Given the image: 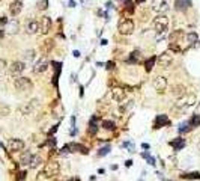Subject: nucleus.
I'll return each instance as SVG.
<instances>
[{
    "instance_id": "obj_45",
    "label": "nucleus",
    "mask_w": 200,
    "mask_h": 181,
    "mask_svg": "<svg viewBox=\"0 0 200 181\" xmlns=\"http://www.w3.org/2000/svg\"><path fill=\"white\" fill-rule=\"evenodd\" d=\"M119 2H121L122 5H125V6H128V5L131 3V0H119Z\"/></svg>"
},
{
    "instance_id": "obj_27",
    "label": "nucleus",
    "mask_w": 200,
    "mask_h": 181,
    "mask_svg": "<svg viewBox=\"0 0 200 181\" xmlns=\"http://www.w3.org/2000/svg\"><path fill=\"white\" fill-rule=\"evenodd\" d=\"M173 95H176V97H182V95H185V91H184V86H173Z\"/></svg>"
},
{
    "instance_id": "obj_51",
    "label": "nucleus",
    "mask_w": 200,
    "mask_h": 181,
    "mask_svg": "<svg viewBox=\"0 0 200 181\" xmlns=\"http://www.w3.org/2000/svg\"><path fill=\"white\" fill-rule=\"evenodd\" d=\"M69 6H71V8L75 6V2H74V0H69Z\"/></svg>"
},
{
    "instance_id": "obj_30",
    "label": "nucleus",
    "mask_w": 200,
    "mask_h": 181,
    "mask_svg": "<svg viewBox=\"0 0 200 181\" xmlns=\"http://www.w3.org/2000/svg\"><path fill=\"white\" fill-rule=\"evenodd\" d=\"M41 48H42V53H45V54H47V53L53 48V41H51V39L45 41V44H42V47H41Z\"/></svg>"
},
{
    "instance_id": "obj_42",
    "label": "nucleus",
    "mask_w": 200,
    "mask_h": 181,
    "mask_svg": "<svg viewBox=\"0 0 200 181\" xmlns=\"http://www.w3.org/2000/svg\"><path fill=\"white\" fill-rule=\"evenodd\" d=\"M24 178H26V172H24V170L18 172V175H17V179H18V181H23Z\"/></svg>"
},
{
    "instance_id": "obj_10",
    "label": "nucleus",
    "mask_w": 200,
    "mask_h": 181,
    "mask_svg": "<svg viewBox=\"0 0 200 181\" xmlns=\"http://www.w3.org/2000/svg\"><path fill=\"white\" fill-rule=\"evenodd\" d=\"M47 68H48V60H47V57H42L33 65V72L35 74H41V72H45Z\"/></svg>"
},
{
    "instance_id": "obj_13",
    "label": "nucleus",
    "mask_w": 200,
    "mask_h": 181,
    "mask_svg": "<svg viewBox=\"0 0 200 181\" xmlns=\"http://www.w3.org/2000/svg\"><path fill=\"white\" fill-rule=\"evenodd\" d=\"M21 9H23V2L21 0H14V2L9 5V14L12 17H17L21 12Z\"/></svg>"
},
{
    "instance_id": "obj_17",
    "label": "nucleus",
    "mask_w": 200,
    "mask_h": 181,
    "mask_svg": "<svg viewBox=\"0 0 200 181\" xmlns=\"http://www.w3.org/2000/svg\"><path fill=\"white\" fill-rule=\"evenodd\" d=\"M185 145H187V142H185V139H182V137H176L175 140L170 142V146H172L175 151H181V149H184Z\"/></svg>"
},
{
    "instance_id": "obj_38",
    "label": "nucleus",
    "mask_w": 200,
    "mask_h": 181,
    "mask_svg": "<svg viewBox=\"0 0 200 181\" xmlns=\"http://www.w3.org/2000/svg\"><path fill=\"white\" fill-rule=\"evenodd\" d=\"M122 146H124V148H128L130 152H134V143H133V142H124Z\"/></svg>"
},
{
    "instance_id": "obj_1",
    "label": "nucleus",
    "mask_w": 200,
    "mask_h": 181,
    "mask_svg": "<svg viewBox=\"0 0 200 181\" xmlns=\"http://www.w3.org/2000/svg\"><path fill=\"white\" fill-rule=\"evenodd\" d=\"M59 170H60V164L57 163V161H50V163H47L45 164V167L41 170V178L44 176V178H51V176H56L57 173H59Z\"/></svg>"
},
{
    "instance_id": "obj_8",
    "label": "nucleus",
    "mask_w": 200,
    "mask_h": 181,
    "mask_svg": "<svg viewBox=\"0 0 200 181\" xmlns=\"http://www.w3.org/2000/svg\"><path fill=\"white\" fill-rule=\"evenodd\" d=\"M154 87H155L157 92L163 94L164 91H166V87H167V78H166V77H163V75L157 77V78L154 80Z\"/></svg>"
},
{
    "instance_id": "obj_11",
    "label": "nucleus",
    "mask_w": 200,
    "mask_h": 181,
    "mask_svg": "<svg viewBox=\"0 0 200 181\" xmlns=\"http://www.w3.org/2000/svg\"><path fill=\"white\" fill-rule=\"evenodd\" d=\"M125 97H127V92H125L122 87H113V89H112V98H113L116 103L124 101Z\"/></svg>"
},
{
    "instance_id": "obj_18",
    "label": "nucleus",
    "mask_w": 200,
    "mask_h": 181,
    "mask_svg": "<svg viewBox=\"0 0 200 181\" xmlns=\"http://www.w3.org/2000/svg\"><path fill=\"white\" fill-rule=\"evenodd\" d=\"M26 32L27 33H36V32H39V23L38 21H35V20H30L27 24H26Z\"/></svg>"
},
{
    "instance_id": "obj_43",
    "label": "nucleus",
    "mask_w": 200,
    "mask_h": 181,
    "mask_svg": "<svg viewBox=\"0 0 200 181\" xmlns=\"http://www.w3.org/2000/svg\"><path fill=\"white\" fill-rule=\"evenodd\" d=\"M170 48H172V50H175V51H181V48H179V45H178V44H173V42L170 44Z\"/></svg>"
},
{
    "instance_id": "obj_35",
    "label": "nucleus",
    "mask_w": 200,
    "mask_h": 181,
    "mask_svg": "<svg viewBox=\"0 0 200 181\" xmlns=\"http://www.w3.org/2000/svg\"><path fill=\"white\" fill-rule=\"evenodd\" d=\"M154 63H155V57H149V59L146 60V63H145L146 71H151V69H152V66H154Z\"/></svg>"
},
{
    "instance_id": "obj_34",
    "label": "nucleus",
    "mask_w": 200,
    "mask_h": 181,
    "mask_svg": "<svg viewBox=\"0 0 200 181\" xmlns=\"http://www.w3.org/2000/svg\"><path fill=\"white\" fill-rule=\"evenodd\" d=\"M139 57H140V53H139V51H133L131 56L128 57V62H130V63H136Z\"/></svg>"
},
{
    "instance_id": "obj_31",
    "label": "nucleus",
    "mask_w": 200,
    "mask_h": 181,
    "mask_svg": "<svg viewBox=\"0 0 200 181\" xmlns=\"http://www.w3.org/2000/svg\"><path fill=\"white\" fill-rule=\"evenodd\" d=\"M142 157H143V158H146V160H148V163H149L151 166H155V164H157V163H155V158H154V157H152L148 151H146V152H142Z\"/></svg>"
},
{
    "instance_id": "obj_41",
    "label": "nucleus",
    "mask_w": 200,
    "mask_h": 181,
    "mask_svg": "<svg viewBox=\"0 0 200 181\" xmlns=\"http://www.w3.org/2000/svg\"><path fill=\"white\" fill-rule=\"evenodd\" d=\"M57 128H59V122H57L56 125H53V128H51V130L48 131V136H53V134H54V133L57 131Z\"/></svg>"
},
{
    "instance_id": "obj_29",
    "label": "nucleus",
    "mask_w": 200,
    "mask_h": 181,
    "mask_svg": "<svg viewBox=\"0 0 200 181\" xmlns=\"http://www.w3.org/2000/svg\"><path fill=\"white\" fill-rule=\"evenodd\" d=\"M41 163H42V157H41V155H33L29 166H30V167H36V166H39Z\"/></svg>"
},
{
    "instance_id": "obj_24",
    "label": "nucleus",
    "mask_w": 200,
    "mask_h": 181,
    "mask_svg": "<svg viewBox=\"0 0 200 181\" xmlns=\"http://www.w3.org/2000/svg\"><path fill=\"white\" fill-rule=\"evenodd\" d=\"M190 125H191V128H194V127H199L200 125V115L199 113H196V115H193L191 118H190Z\"/></svg>"
},
{
    "instance_id": "obj_32",
    "label": "nucleus",
    "mask_w": 200,
    "mask_h": 181,
    "mask_svg": "<svg viewBox=\"0 0 200 181\" xmlns=\"http://www.w3.org/2000/svg\"><path fill=\"white\" fill-rule=\"evenodd\" d=\"M110 149H112V146H110V145H106V146H103V148H99L98 155H99V157H104V155H107V154L110 152Z\"/></svg>"
},
{
    "instance_id": "obj_19",
    "label": "nucleus",
    "mask_w": 200,
    "mask_h": 181,
    "mask_svg": "<svg viewBox=\"0 0 200 181\" xmlns=\"http://www.w3.org/2000/svg\"><path fill=\"white\" fill-rule=\"evenodd\" d=\"M175 6H176L178 11H185L191 6V0H176Z\"/></svg>"
},
{
    "instance_id": "obj_7",
    "label": "nucleus",
    "mask_w": 200,
    "mask_h": 181,
    "mask_svg": "<svg viewBox=\"0 0 200 181\" xmlns=\"http://www.w3.org/2000/svg\"><path fill=\"white\" fill-rule=\"evenodd\" d=\"M24 148V142L21 139H9L8 140V149L11 152H20Z\"/></svg>"
},
{
    "instance_id": "obj_40",
    "label": "nucleus",
    "mask_w": 200,
    "mask_h": 181,
    "mask_svg": "<svg viewBox=\"0 0 200 181\" xmlns=\"http://www.w3.org/2000/svg\"><path fill=\"white\" fill-rule=\"evenodd\" d=\"M8 23H9V20H8L5 15H3V17H0V26H6Z\"/></svg>"
},
{
    "instance_id": "obj_53",
    "label": "nucleus",
    "mask_w": 200,
    "mask_h": 181,
    "mask_svg": "<svg viewBox=\"0 0 200 181\" xmlns=\"http://www.w3.org/2000/svg\"><path fill=\"white\" fill-rule=\"evenodd\" d=\"M104 172H106V170H104L103 167H99V169H98V173H104Z\"/></svg>"
},
{
    "instance_id": "obj_55",
    "label": "nucleus",
    "mask_w": 200,
    "mask_h": 181,
    "mask_svg": "<svg viewBox=\"0 0 200 181\" xmlns=\"http://www.w3.org/2000/svg\"><path fill=\"white\" fill-rule=\"evenodd\" d=\"M68 181H80V178H77V176H75V178H71V179H68Z\"/></svg>"
},
{
    "instance_id": "obj_52",
    "label": "nucleus",
    "mask_w": 200,
    "mask_h": 181,
    "mask_svg": "<svg viewBox=\"0 0 200 181\" xmlns=\"http://www.w3.org/2000/svg\"><path fill=\"white\" fill-rule=\"evenodd\" d=\"M109 42H107V39H101V45H107Z\"/></svg>"
},
{
    "instance_id": "obj_56",
    "label": "nucleus",
    "mask_w": 200,
    "mask_h": 181,
    "mask_svg": "<svg viewBox=\"0 0 200 181\" xmlns=\"http://www.w3.org/2000/svg\"><path fill=\"white\" fill-rule=\"evenodd\" d=\"M3 36H5V32H3V30H0V38H3Z\"/></svg>"
},
{
    "instance_id": "obj_4",
    "label": "nucleus",
    "mask_w": 200,
    "mask_h": 181,
    "mask_svg": "<svg viewBox=\"0 0 200 181\" xmlns=\"http://www.w3.org/2000/svg\"><path fill=\"white\" fill-rule=\"evenodd\" d=\"M197 101V97L194 94H185L176 101V107H190Z\"/></svg>"
},
{
    "instance_id": "obj_15",
    "label": "nucleus",
    "mask_w": 200,
    "mask_h": 181,
    "mask_svg": "<svg viewBox=\"0 0 200 181\" xmlns=\"http://www.w3.org/2000/svg\"><path fill=\"white\" fill-rule=\"evenodd\" d=\"M36 106H38V100H32V101L26 103L24 106H21V107H20V112H21L23 115H30V113L35 110Z\"/></svg>"
},
{
    "instance_id": "obj_39",
    "label": "nucleus",
    "mask_w": 200,
    "mask_h": 181,
    "mask_svg": "<svg viewBox=\"0 0 200 181\" xmlns=\"http://www.w3.org/2000/svg\"><path fill=\"white\" fill-rule=\"evenodd\" d=\"M5 68H6V60L5 59H0V74L5 71Z\"/></svg>"
},
{
    "instance_id": "obj_46",
    "label": "nucleus",
    "mask_w": 200,
    "mask_h": 181,
    "mask_svg": "<svg viewBox=\"0 0 200 181\" xmlns=\"http://www.w3.org/2000/svg\"><path fill=\"white\" fill-rule=\"evenodd\" d=\"M125 166H127V167H131V166H133V160H127V161H125Z\"/></svg>"
},
{
    "instance_id": "obj_5",
    "label": "nucleus",
    "mask_w": 200,
    "mask_h": 181,
    "mask_svg": "<svg viewBox=\"0 0 200 181\" xmlns=\"http://www.w3.org/2000/svg\"><path fill=\"white\" fill-rule=\"evenodd\" d=\"M118 30H119L121 35H131L134 32V23L131 20H128V18L122 20L119 23V26H118Z\"/></svg>"
},
{
    "instance_id": "obj_6",
    "label": "nucleus",
    "mask_w": 200,
    "mask_h": 181,
    "mask_svg": "<svg viewBox=\"0 0 200 181\" xmlns=\"http://www.w3.org/2000/svg\"><path fill=\"white\" fill-rule=\"evenodd\" d=\"M24 69H26L24 62L15 60V62H12V63H11V66H9V74H11V75H14V77H18V75H20Z\"/></svg>"
},
{
    "instance_id": "obj_2",
    "label": "nucleus",
    "mask_w": 200,
    "mask_h": 181,
    "mask_svg": "<svg viewBox=\"0 0 200 181\" xmlns=\"http://www.w3.org/2000/svg\"><path fill=\"white\" fill-rule=\"evenodd\" d=\"M154 27H155L157 33H164L167 30V27H169V18H167V15L160 14L158 17H155L154 18Z\"/></svg>"
},
{
    "instance_id": "obj_12",
    "label": "nucleus",
    "mask_w": 200,
    "mask_h": 181,
    "mask_svg": "<svg viewBox=\"0 0 200 181\" xmlns=\"http://www.w3.org/2000/svg\"><path fill=\"white\" fill-rule=\"evenodd\" d=\"M51 30V18L50 17H42L39 21V32L41 33H48Z\"/></svg>"
},
{
    "instance_id": "obj_58",
    "label": "nucleus",
    "mask_w": 200,
    "mask_h": 181,
    "mask_svg": "<svg viewBox=\"0 0 200 181\" xmlns=\"http://www.w3.org/2000/svg\"><path fill=\"white\" fill-rule=\"evenodd\" d=\"M164 181H170V179H164Z\"/></svg>"
},
{
    "instance_id": "obj_23",
    "label": "nucleus",
    "mask_w": 200,
    "mask_h": 181,
    "mask_svg": "<svg viewBox=\"0 0 200 181\" xmlns=\"http://www.w3.org/2000/svg\"><path fill=\"white\" fill-rule=\"evenodd\" d=\"M184 179H200V172H185L182 173Z\"/></svg>"
},
{
    "instance_id": "obj_33",
    "label": "nucleus",
    "mask_w": 200,
    "mask_h": 181,
    "mask_svg": "<svg viewBox=\"0 0 200 181\" xmlns=\"http://www.w3.org/2000/svg\"><path fill=\"white\" fill-rule=\"evenodd\" d=\"M181 36H182V30H176V32H173L170 35V41L175 42V39H176V44H178V41L181 39Z\"/></svg>"
},
{
    "instance_id": "obj_20",
    "label": "nucleus",
    "mask_w": 200,
    "mask_h": 181,
    "mask_svg": "<svg viewBox=\"0 0 200 181\" xmlns=\"http://www.w3.org/2000/svg\"><path fill=\"white\" fill-rule=\"evenodd\" d=\"M32 157H33V154H32L30 151H24V152L21 154V157H20V161H21V164H24V166L30 164V161H32Z\"/></svg>"
},
{
    "instance_id": "obj_28",
    "label": "nucleus",
    "mask_w": 200,
    "mask_h": 181,
    "mask_svg": "<svg viewBox=\"0 0 200 181\" xmlns=\"http://www.w3.org/2000/svg\"><path fill=\"white\" fill-rule=\"evenodd\" d=\"M96 130H98V127H96V116H93V118L90 119V122H89V133L95 134Z\"/></svg>"
},
{
    "instance_id": "obj_21",
    "label": "nucleus",
    "mask_w": 200,
    "mask_h": 181,
    "mask_svg": "<svg viewBox=\"0 0 200 181\" xmlns=\"http://www.w3.org/2000/svg\"><path fill=\"white\" fill-rule=\"evenodd\" d=\"M169 9V5H167V2L166 0H160V2L154 6V11H157V12H160V14H163V12H166Z\"/></svg>"
},
{
    "instance_id": "obj_9",
    "label": "nucleus",
    "mask_w": 200,
    "mask_h": 181,
    "mask_svg": "<svg viewBox=\"0 0 200 181\" xmlns=\"http://www.w3.org/2000/svg\"><path fill=\"white\" fill-rule=\"evenodd\" d=\"M158 65L160 66H163V68H169L170 65H172V62H173V57H172V54L170 53H161L160 56H158Z\"/></svg>"
},
{
    "instance_id": "obj_54",
    "label": "nucleus",
    "mask_w": 200,
    "mask_h": 181,
    "mask_svg": "<svg viewBox=\"0 0 200 181\" xmlns=\"http://www.w3.org/2000/svg\"><path fill=\"white\" fill-rule=\"evenodd\" d=\"M142 146H143V148H145V149H149V145H148V143H143V145H142Z\"/></svg>"
},
{
    "instance_id": "obj_59",
    "label": "nucleus",
    "mask_w": 200,
    "mask_h": 181,
    "mask_svg": "<svg viewBox=\"0 0 200 181\" xmlns=\"http://www.w3.org/2000/svg\"><path fill=\"white\" fill-rule=\"evenodd\" d=\"M199 149H200V143H199Z\"/></svg>"
},
{
    "instance_id": "obj_3",
    "label": "nucleus",
    "mask_w": 200,
    "mask_h": 181,
    "mask_svg": "<svg viewBox=\"0 0 200 181\" xmlns=\"http://www.w3.org/2000/svg\"><path fill=\"white\" fill-rule=\"evenodd\" d=\"M14 86H15L17 91H21V92H27V91H30V89L33 87V83H32L30 78H27V77H18V78H15Z\"/></svg>"
},
{
    "instance_id": "obj_47",
    "label": "nucleus",
    "mask_w": 200,
    "mask_h": 181,
    "mask_svg": "<svg viewBox=\"0 0 200 181\" xmlns=\"http://www.w3.org/2000/svg\"><path fill=\"white\" fill-rule=\"evenodd\" d=\"M72 54H74V57H80V56H81L78 50H74V53H72Z\"/></svg>"
},
{
    "instance_id": "obj_48",
    "label": "nucleus",
    "mask_w": 200,
    "mask_h": 181,
    "mask_svg": "<svg viewBox=\"0 0 200 181\" xmlns=\"http://www.w3.org/2000/svg\"><path fill=\"white\" fill-rule=\"evenodd\" d=\"M113 65H115L113 62H107V66H106V68H107V69H112V68H113Z\"/></svg>"
},
{
    "instance_id": "obj_36",
    "label": "nucleus",
    "mask_w": 200,
    "mask_h": 181,
    "mask_svg": "<svg viewBox=\"0 0 200 181\" xmlns=\"http://www.w3.org/2000/svg\"><path fill=\"white\" fill-rule=\"evenodd\" d=\"M36 6H38L39 9H47V8H48V0H38Z\"/></svg>"
},
{
    "instance_id": "obj_44",
    "label": "nucleus",
    "mask_w": 200,
    "mask_h": 181,
    "mask_svg": "<svg viewBox=\"0 0 200 181\" xmlns=\"http://www.w3.org/2000/svg\"><path fill=\"white\" fill-rule=\"evenodd\" d=\"M47 145H50V146H53V145H56V139H54V137H50V139L47 140Z\"/></svg>"
},
{
    "instance_id": "obj_25",
    "label": "nucleus",
    "mask_w": 200,
    "mask_h": 181,
    "mask_svg": "<svg viewBox=\"0 0 200 181\" xmlns=\"http://www.w3.org/2000/svg\"><path fill=\"white\" fill-rule=\"evenodd\" d=\"M103 128H106V130H115L116 128V124L112 119H104L103 121Z\"/></svg>"
},
{
    "instance_id": "obj_16",
    "label": "nucleus",
    "mask_w": 200,
    "mask_h": 181,
    "mask_svg": "<svg viewBox=\"0 0 200 181\" xmlns=\"http://www.w3.org/2000/svg\"><path fill=\"white\" fill-rule=\"evenodd\" d=\"M6 30H8V33H11V35H15L18 30H20V23H18V20H11L8 24H6Z\"/></svg>"
},
{
    "instance_id": "obj_26",
    "label": "nucleus",
    "mask_w": 200,
    "mask_h": 181,
    "mask_svg": "<svg viewBox=\"0 0 200 181\" xmlns=\"http://www.w3.org/2000/svg\"><path fill=\"white\" fill-rule=\"evenodd\" d=\"M191 130V125H190V122L188 121H184L179 127H178V131L182 134V133H187V131H190Z\"/></svg>"
},
{
    "instance_id": "obj_22",
    "label": "nucleus",
    "mask_w": 200,
    "mask_h": 181,
    "mask_svg": "<svg viewBox=\"0 0 200 181\" xmlns=\"http://www.w3.org/2000/svg\"><path fill=\"white\" fill-rule=\"evenodd\" d=\"M197 41H199V35H197L196 32H190V33L187 35V42H188L190 45H194Z\"/></svg>"
},
{
    "instance_id": "obj_49",
    "label": "nucleus",
    "mask_w": 200,
    "mask_h": 181,
    "mask_svg": "<svg viewBox=\"0 0 200 181\" xmlns=\"http://www.w3.org/2000/svg\"><path fill=\"white\" fill-rule=\"evenodd\" d=\"M80 2H81L84 6H87V5H89V0H80Z\"/></svg>"
},
{
    "instance_id": "obj_50",
    "label": "nucleus",
    "mask_w": 200,
    "mask_h": 181,
    "mask_svg": "<svg viewBox=\"0 0 200 181\" xmlns=\"http://www.w3.org/2000/svg\"><path fill=\"white\" fill-rule=\"evenodd\" d=\"M106 8H107V9H112V8H113V5H112V2H109V3L106 5Z\"/></svg>"
},
{
    "instance_id": "obj_37",
    "label": "nucleus",
    "mask_w": 200,
    "mask_h": 181,
    "mask_svg": "<svg viewBox=\"0 0 200 181\" xmlns=\"http://www.w3.org/2000/svg\"><path fill=\"white\" fill-rule=\"evenodd\" d=\"M24 57H26L29 62L33 60V59H35V51H33V50H27V51L24 53Z\"/></svg>"
},
{
    "instance_id": "obj_14",
    "label": "nucleus",
    "mask_w": 200,
    "mask_h": 181,
    "mask_svg": "<svg viewBox=\"0 0 200 181\" xmlns=\"http://www.w3.org/2000/svg\"><path fill=\"white\" fill-rule=\"evenodd\" d=\"M170 124V119L167 118V115H157L155 121H154V128H163L164 125H169Z\"/></svg>"
},
{
    "instance_id": "obj_57",
    "label": "nucleus",
    "mask_w": 200,
    "mask_h": 181,
    "mask_svg": "<svg viewBox=\"0 0 200 181\" xmlns=\"http://www.w3.org/2000/svg\"><path fill=\"white\" fill-rule=\"evenodd\" d=\"M145 2V0H137V3H143Z\"/></svg>"
}]
</instances>
